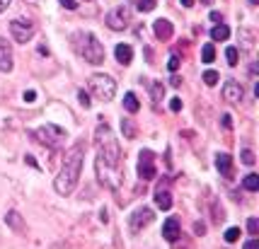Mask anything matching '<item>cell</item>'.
Segmentation results:
<instances>
[{"mask_svg":"<svg viewBox=\"0 0 259 249\" xmlns=\"http://www.w3.org/2000/svg\"><path fill=\"white\" fill-rule=\"evenodd\" d=\"M201 78H203V83L208 85V87H213V85L218 83V73H216V70H206Z\"/></svg>","mask_w":259,"mask_h":249,"instance_id":"23","label":"cell"},{"mask_svg":"<svg viewBox=\"0 0 259 249\" xmlns=\"http://www.w3.org/2000/svg\"><path fill=\"white\" fill-rule=\"evenodd\" d=\"M240 240V227H228L226 230V242H237Z\"/></svg>","mask_w":259,"mask_h":249,"instance_id":"26","label":"cell"},{"mask_svg":"<svg viewBox=\"0 0 259 249\" xmlns=\"http://www.w3.org/2000/svg\"><path fill=\"white\" fill-rule=\"evenodd\" d=\"M211 20H213V22H216V25H218V22H221V20H223V17H221V12H211Z\"/></svg>","mask_w":259,"mask_h":249,"instance_id":"39","label":"cell"},{"mask_svg":"<svg viewBox=\"0 0 259 249\" xmlns=\"http://www.w3.org/2000/svg\"><path fill=\"white\" fill-rule=\"evenodd\" d=\"M203 5H211V2H213V0H201Z\"/></svg>","mask_w":259,"mask_h":249,"instance_id":"44","label":"cell"},{"mask_svg":"<svg viewBox=\"0 0 259 249\" xmlns=\"http://www.w3.org/2000/svg\"><path fill=\"white\" fill-rule=\"evenodd\" d=\"M179 2H182L184 7H192V5H194V0H179Z\"/></svg>","mask_w":259,"mask_h":249,"instance_id":"43","label":"cell"},{"mask_svg":"<svg viewBox=\"0 0 259 249\" xmlns=\"http://www.w3.org/2000/svg\"><path fill=\"white\" fill-rule=\"evenodd\" d=\"M27 2H39V0H27Z\"/></svg>","mask_w":259,"mask_h":249,"instance_id":"46","label":"cell"},{"mask_svg":"<svg viewBox=\"0 0 259 249\" xmlns=\"http://www.w3.org/2000/svg\"><path fill=\"white\" fill-rule=\"evenodd\" d=\"M226 58H228V65H237V49H235V46H228V49H226Z\"/></svg>","mask_w":259,"mask_h":249,"instance_id":"27","label":"cell"},{"mask_svg":"<svg viewBox=\"0 0 259 249\" xmlns=\"http://www.w3.org/2000/svg\"><path fill=\"white\" fill-rule=\"evenodd\" d=\"M95 145H97V162L109 169H119L121 165V148L116 143L114 133L107 124H99L95 131Z\"/></svg>","mask_w":259,"mask_h":249,"instance_id":"2","label":"cell"},{"mask_svg":"<svg viewBox=\"0 0 259 249\" xmlns=\"http://www.w3.org/2000/svg\"><path fill=\"white\" fill-rule=\"evenodd\" d=\"M158 174V167H155V153L153 150H141L138 153V177L143 182H150L155 179Z\"/></svg>","mask_w":259,"mask_h":249,"instance_id":"7","label":"cell"},{"mask_svg":"<svg viewBox=\"0 0 259 249\" xmlns=\"http://www.w3.org/2000/svg\"><path fill=\"white\" fill-rule=\"evenodd\" d=\"M5 222H7V227H12V232H17V235H25V232H27V222L22 218V213H17V211H10V213L5 216Z\"/></svg>","mask_w":259,"mask_h":249,"instance_id":"12","label":"cell"},{"mask_svg":"<svg viewBox=\"0 0 259 249\" xmlns=\"http://www.w3.org/2000/svg\"><path fill=\"white\" fill-rule=\"evenodd\" d=\"M223 97H226V102H230V104H240L242 97H245V90H242L240 83L228 80V83L223 85Z\"/></svg>","mask_w":259,"mask_h":249,"instance_id":"11","label":"cell"},{"mask_svg":"<svg viewBox=\"0 0 259 249\" xmlns=\"http://www.w3.org/2000/svg\"><path fill=\"white\" fill-rule=\"evenodd\" d=\"M194 232L196 235H206V225L203 222H194Z\"/></svg>","mask_w":259,"mask_h":249,"instance_id":"35","label":"cell"},{"mask_svg":"<svg viewBox=\"0 0 259 249\" xmlns=\"http://www.w3.org/2000/svg\"><path fill=\"white\" fill-rule=\"evenodd\" d=\"M242 187H245L247 191H257L259 189V177L257 174H247V177L242 179Z\"/></svg>","mask_w":259,"mask_h":249,"instance_id":"22","label":"cell"},{"mask_svg":"<svg viewBox=\"0 0 259 249\" xmlns=\"http://www.w3.org/2000/svg\"><path fill=\"white\" fill-rule=\"evenodd\" d=\"M153 220H155V213H153V208H148V206H141V208H136V211L131 213V218H129V227H131L133 232H141L145 225H150Z\"/></svg>","mask_w":259,"mask_h":249,"instance_id":"9","label":"cell"},{"mask_svg":"<svg viewBox=\"0 0 259 249\" xmlns=\"http://www.w3.org/2000/svg\"><path fill=\"white\" fill-rule=\"evenodd\" d=\"M247 230H250V235H257L259 232V220L257 218H250V220H247Z\"/></svg>","mask_w":259,"mask_h":249,"instance_id":"29","label":"cell"},{"mask_svg":"<svg viewBox=\"0 0 259 249\" xmlns=\"http://www.w3.org/2000/svg\"><path fill=\"white\" fill-rule=\"evenodd\" d=\"M121 133H124L129 140H133L136 136H138V128H136V124H133L131 119H121Z\"/></svg>","mask_w":259,"mask_h":249,"instance_id":"20","label":"cell"},{"mask_svg":"<svg viewBox=\"0 0 259 249\" xmlns=\"http://www.w3.org/2000/svg\"><path fill=\"white\" fill-rule=\"evenodd\" d=\"M25 162H27V165H32V167H39V165H36V160H34L32 155H27V157H25Z\"/></svg>","mask_w":259,"mask_h":249,"instance_id":"40","label":"cell"},{"mask_svg":"<svg viewBox=\"0 0 259 249\" xmlns=\"http://www.w3.org/2000/svg\"><path fill=\"white\" fill-rule=\"evenodd\" d=\"M78 99H80V104H83V107H90V104H92V99H90V94H87L85 90H80V92H78Z\"/></svg>","mask_w":259,"mask_h":249,"instance_id":"28","label":"cell"},{"mask_svg":"<svg viewBox=\"0 0 259 249\" xmlns=\"http://www.w3.org/2000/svg\"><path fill=\"white\" fill-rule=\"evenodd\" d=\"M155 5H158L155 0H138V2H136V7H138L141 12H150V10H155Z\"/></svg>","mask_w":259,"mask_h":249,"instance_id":"24","label":"cell"},{"mask_svg":"<svg viewBox=\"0 0 259 249\" xmlns=\"http://www.w3.org/2000/svg\"><path fill=\"white\" fill-rule=\"evenodd\" d=\"M242 249H259V240H250V242H245V247Z\"/></svg>","mask_w":259,"mask_h":249,"instance_id":"37","label":"cell"},{"mask_svg":"<svg viewBox=\"0 0 259 249\" xmlns=\"http://www.w3.org/2000/svg\"><path fill=\"white\" fill-rule=\"evenodd\" d=\"M12 65H15V61H12V46H10V41L5 36H0V70L2 73H10Z\"/></svg>","mask_w":259,"mask_h":249,"instance_id":"10","label":"cell"},{"mask_svg":"<svg viewBox=\"0 0 259 249\" xmlns=\"http://www.w3.org/2000/svg\"><path fill=\"white\" fill-rule=\"evenodd\" d=\"M170 83H172V87H179V83H182V80H179L177 75H172V80H170Z\"/></svg>","mask_w":259,"mask_h":249,"instance_id":"42","label":"cell"},{"mask_svg":"<svg viewBox=\"0 0 259 249\" xmlns=\"http://www.w3.org/2000/svg\"><path fill=\"white\" fill-rule=\"evenodd\" d=\"M250 2H252V5H257V2H259V0H250Z\"/></svg>","mask_w":259,"mask_h":249,"instance_id":"45","label":"cell"},{"mask_svg":"<svg viewBox=\"0 0 259 249\" xmlns=\"http://www.w3.org/2000/svg\"><path fill=\"white\" fill-rule=\"evenodd\" d=\"M177 68H179V56H170V61H167V70L174 73Z\"/></svg>","mask_w":259,"mask_h":249,"instance_id":"31","label":"cell"},{"mask_svg":"<svg viewBox=\"0 0 259 249\" xmlns=\"http://www.w3.org/2000/svg\"><path fill=\"white\" fill-rule=\"evenodd\" d=\"M170 109H172V111L182 109V99H179V97H172V99H170Z\"/></svg>","mask_w":259,"mask_h":249,"instance_id":"33","label":"cell"},{"mask_svg":"<svg viewBox=\"0 0 259 249\" xmlns=\"http://www.w3.org/2000/svg\"><path fill=\"white\" fill-rule=\"evenodd\" d=\"M228 36H230V27L223 25V22H218L216 27L211 29V39H213V41H226Z\"/></svg>","mask_w":259,"mask_h":249,"instance_id":"18","label":"cell"},{"mask_svg":"<svg viewBox=\"0 0 259 249\" xmlns=\"http://www.w3.org/2000/svg\"><path fill=\"white\" fill-rule=\"evenodd\" d=\"M61 5H63V7H68V10H75V7H78V2H75V0H61Z\"/></svg>","mask_w":259,"mask_h":249,"instance_id":"36","label":"cell"},{"mask_svg":"<svg viewBox=\"0 0 259 249\" xmlns=\"http://www.w3.org/2000/svg\"><path fill=\"white\" fill-rule=\"evenodd\" d=\"M153 31H155V36H158V39H172L174 27H172V22H170V20H155Z\"/></svg>","mask_w":259,"mask_h":249,"instance_id":"14","label":"cell"},{"mask_svg":"<svg viewBox=\"0 0 259 249\" xmlns=\"http://www.w3.org/2000/svg\"><path fill=\"white\" fill-rule=\"evenodd\" d=\"M34 22L32 20H25V17H17V20H12L10 22V34H12V39L15 41H20V44H27L29 39L34 36Z\"/></svg>","mask_w":259,"mask_h":249,"instance_id":"6","label":"cell"},{"mask_svg":"<svg viewBox=\"0 0 259 249\" xmlns=\"http://www.w3.org/2000/svg\"><path fill=\"white\" fill-rule=\"evenodd\" d=\"M10 2H12V0H0V15H2L7 7H10Z\"/></svg>","mask_w":259,"mask_h":249,"instance_id":"38","label":"cell"},{"mask_svg":"<svg viewBox=\"0 0 259 249\" xmlns=\"http://www.w3.org/2000/svg\"><path fill=\"white\" fill-rule=\"evenodd\" d=\"M155 203H158L162 211H170V208H172V194H170V189H162V187H160V189L155 191Z\"/></svg>","mask_w":259,"mask_h":249,"instance_id":"17","label":"cell"},{"mask_svg":"<svg viewBox=\"0 0 259 249\" xmlns=\"http://www.w3.org/2000/svg\"><path fill=\"white\" fill-rule=\"evenodd\" d=\"M129 20H131V10L124 7V5H119V7L107 12V27L114 29V31H124L129 27Z\"/></svg>","mask_w":259,"mask_h":249,"instance_id":"8","label":"cell"},{"mask_svg":"<svg viewBox=\"0 0 259 249\" xmlns=\"http://www.w3.org/2000/svg\"><path fill=\"white\" fill-rule=\"evenodd\" d=\"M179 235H182L179 220H177V218H167L165 225H162V237H165L167 242H177V240H179Z\"/></svg>","mask_w":259,"mask_h":249,"instance_id":"13","label":"cell"},{"mask_svg":"<svg viewBox=\"0 0 259 249\" xmlns=\"http://www.w3.org/2000/svg\"><path fill=\"white\" fill-rule=\"evenodd\" d=\"M221 124H223V128H228V131H230V128H232V119H230V114H223Z\"/></svg>","mask_w":259,"mask_h":249,"instance_id":"34","label":"cell"},{"mask_svg":"<svg viewBox=\"0 0 259 249\" xmlns=\"http://www.w3.org/2000/svg\"><path fill=\"white\" fill-rule=\"evenodd\" d=\"M32 136L39 140V143H44L46 148H58V145L63 143V138H65V131L54 126V124H44V126H39L36 131H32Z\"/></svg>","mask_w":259,"mask_h":249,"instance_id":"5","label":"cell"},{"mask_svg":"<svg viewBox=\"0 0 259 249\" xmlns=\"http://www.w3.org/2000/svg\"><path fill=\"white\" fill-rule=\"evenodd\" d=\"M75 49H78V54L83 56L85 63H90V65L104 63V46H102V41H99L92 31L75 34Z\"/></svg>","mask_w":259,"mask_h":249,"instance_id":"3","label":"cell"},{"mask_svg":"<svg viewBox=\"0 0 259 249\" xmlns=\"http://www.w3.org/2000/svg\"><path fill=\"white\" fill-rule=\"evenodd\" d=\"M114 56H116V61H119L121 65H129V63L133 61V49H131L129 44H116Z\"/></svg>","mask_w":259,"mask_h":249,"instance_id":"16","label":"cell"},{"mask_svg":"<svg viewBox=\"0 0 259 249\" xmlns=\"http://www.w3.org/2000/svg\"><path fill=\"white\" fill-rule=\"evenodd\" d=\"M160 97H162V85L155 83V85H153V102L158 104V99H160Z\"/></svg>","mask_w":259,"mask_h":249,"instance_id":"30","label":"cell"},{"mask_svg":"<svg viewBox=\"0 0 259 249\" xmlns=\"http://www.w3.org/2000/svg\"><path fill=\"white\" fill-rule=\"evenodd\" d=\"M201 61L203 63H213V61H216V49H213V44H203L201 46Z\"/></svg>","mask_w":259,"mask_h":249,"instance_id":"21","label":"cell"},{"mask_svg":"<svg viewBox=\"0 0 259 249\" xmlns=\"http://www.w3.org/2000/svg\"><path fill=\"white\" fill-rule=\"evenodd\" d=\"M22 99H25V102H29V104H32V102L36 99V92H34V90H25V94H22Z\"/></svg>","mask_w":259,"mask_h":249,"instance_id":"32","label":"cell"},{"mask_svg":"<svg viewBox=\"0 0 259 249\" xmlns=\"http://www.w3.org/2000/svg\"><path fill=\"white\" fill-rule=\"evenodd\" d=\"M90 90H92V94L97 99L112 102L116 94V83H114V78H109L104 73H95V75H90Z\"/></svg>","mask_w":259,"mask_h":249,"instance_id":"4","label":"cell"},{"mask_svg":"<svg viewBox=\"0 0 259 249\" xmlns=\"http://www.w3.org/2000/svg\"><path fill=\"white\" fill-rule=\"evenodd\" d=\"M83 160H85V143H75L65 157H63V167L58 172L56 182H54V189L61 196H68L75 191L78 182H80V174H83Z\"/></svg>","mask_w":259,"mask_h":249,"instance_id":"1","label":"cell"},{"mask_svg":"<svg viewBox=\"0 0 259 249\" xmlns=\"http://www.w3.org/2000/svg\"><path fill=\"white\" fill-rule=\"evenodd\" d=\"M124 109L129 111V114H136V111L141 109V102H138V97L133 92H126L124 94Z\"/></svg>","mask_w":259,"mask_h":249,"instance_id":"19","label":"cell"},{"mask_svg":"<svg viewBox=\"0 0 259 249\" xmlns=\"http://www.w3.org/2000/svg\"><path fill=\"white\" fill-rule=\"evenodd\" d=\"M99 220H102V222H107V220H109V216H107V211H102V213H99Z\"/></svg>","mask_w":259,"mask_h":249,"instance_id":"41","label":"cell"},{"mask_svg":"<svg viewBox=\"0 0 259 249\" xmlns=\"http://www.w3.org/2000/svg\"><path fill=\"white\" fill-rule=\"evenodd\" d=\"M216 167L223 177H232V157L228 153H218L216 155Z\"/></svg>","mask_w":259,"mask_h":249,"instance_id":"15","label":"cell"},{"mask_svg":"<svg viewBox=\"0 0 259 249\" xmlns=\"http://www.w3.org/2000/svg\"><path fill=\"white\" fill-rule=\"evenodd\" d=\"M240 155H242V157H240V160H242V162H245V165H255V153H252V150H250V148H245V150H242V153H240Z\"/></svg>","mask_w":259,"mask_h":249,"instance_id":"25","label":"cell"}]
</instances>
